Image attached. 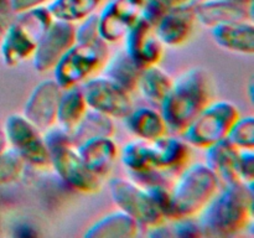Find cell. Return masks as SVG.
Instances as JSON below:
<instances>
[{
  "label": "cell",
  "mask_w": 254,
  "mask_h": 238,
  "mask_svg": "<svg viewBox=\"0 0 254 238\" xmlns=\"http://www.w3.org/2000/svg\"><path fill=\"white\" fill-rule=\"evenodd\" d=\"M212 98V81L205 69L193 67L183 72L174 79L170 93L160 104L168 129L183 134Z\"/></svg>",
  "instance_id": "obj_1"
},
{
  "label": "cell",
  "mask_w": 254,
  "mask_h": 238,
  "mask_svg": "<svg viewBox=\"0 0 254 238\" xmlns=\"http://www.w3.org/2000/svg\"><path fill=\"white\" fill-rule=\"evenodd\" d=\"M253 185H225L198 213L203 236H232L242 232L253 217Z\"/></svg>",
  "instance_id": "obj_2"
},
{
  "label": "cell",
  "mask_w": 254,
  "mask_h": 238,
  "mask_svg": "<svg viewBox=\"0 0 254 238\" xmlns=\"http://www.w3.org/2000/svg\"><path fill=\"white\" fill-rule=\"evenodd\" d=\"M220 180L210 166L196 163L186 166L170 190L171 220L197 217L220 190Z\"/></svg>",
  "instance_id": "obj_3"
},
{
  "label": "cell",
  "mask_w": 254,
  "mask_h": 238,
  "mask_svg": "<svg viewBox=\"0 0 254 238\" xmlns=\"http://www.w3.org/2000/svg\"><path fill=\"white\" fill-rule=\"evenodd\" d=\"M54 20L47 6L19 12L17 19L6 26L0 40L2 63L7 67H16L21 62L32 59L37 44Z\"/></svg>",
  "instance_id": "obj_4"
},
{
  "label": "cell",
  "mask_w": 254,
  "mask_h": 238,
  "mask_svg": "<svg viewBox=\"0 0 254 238\" xmlns=\"http://www.w3.org/2000/svg\"><path fill=\"white\" fill-rule=\"evenodd\" d=\"M44 136L51 165L68 187L82 193H96L101 190L103 178L87 168L68 133L54 125L45 131Z\"/></svg>",
  "instance_id": "obj_5"
},
{
  "label": "cell",
  "mask_w": 254,
  "mask_h": 238,
  "mask_svg": "<svg viewBox=\"0 0 254 238\" xmlns=\"http://www.w3.org/2000/svg\"><path fill=\"white\" fill-rule=\"evenodd\" d=\"M108 61V46L102 39L76 41L54 68L55 81L62 89L83 83Z\"/></svg>",
  "instance_id": "obj_6"
},
{
  "label": "cell",
  "mask_w": 254,
  "mask_h": 238,
  "mask_svg": "<svg viewBox=\"0 0 254 238\" xmlns=\"http://www.w3.org/2000/svg\"><path fill=\"white\" fill-rule=\"evenodd\" d=\"M240 117V109L232 102H211L184 131V140L195 148L207 149L227 138V134Z\"/></svg>",
  "instance_id": "obj_7"
},
{
  "label": "cell",
  "mask_w": 254,
  "mask_h": 238,
  "mask_svg": "<svg viewBox=\"0 0 254 238\" xmlns=\"http://www.w3.org/2000/svg\"><path fill=\"white\" fill-rule=\"evenodd\" d=\"M113 202L140 227L153 228L163 226L166 218L148 188L134 178H116L109 182Z\"/></svg>",
  "instance_id": "obj_8"
},
{
  "label": "cell",
  "mask_w": 254,
  "mask_h": 238,
  "mask_svg": "<svg viewBox=\"0 0 254 238\" xmlns=\"http://www.w3.org/2000/svg\"><path fill=\"white\" fill-rule=\"evenodd\" d=\"M7 145L16 150L21 158L36 168L51 165V158L44 134L24 114H10L4 123Z\"/></svg>",
  "instance_id": "obj_9"
},
{
  "label": "cell",
  "mask_w": 254,
  "mask_h": 238,
  "mask_svg": "<svg viewBox=\"0 0 254 238\" xmlns=\"http://www.w3.org/2000/svg\"><path fill=\"white\" fill-rule=\"evenodd\" d=\"M81 89L89 109L113 119H124L133 109L130 93L107 76L91 77Z\"/></svg>",
  "instance_id": "obj_10"
},
{
  "label": "cell",
  "mask_w": 254,
  "mask_h": 238,
  "mask_svg": "<svg viewBox=\"0 0 254 238\" xmlns=\"http://www.w3.org/2000/svg\"><path fill=\"white\" fill-rule=\"evenodd\" d=\"M145 0H111L98 14L99 37L107 44L124 40L129 30L143 17Z\"/></svg>",
  "instance_id": "obj_11"
},
{
  "label": "cell",
  "mask_w": 254,
  "mask_h": 238,
  "mask_svg": "<svg viewBox=\"0 0 254 238\" xmlns=\"http://www.w3.org/2000/svg\"><path fill=\"white\" fill-rule=\"evenodd\" d=\"M76 42V25L73 22L55 19L37 44L32 56L36 72L46 73L54 71L64 54Z\"/></svg>",
  "instance_id": "obj_12"
},
{
  "label": "cell",
  "mask_w": 254,
  "mask_h": 238,
  "mask_svg": "<svg viewBox=\"0 0 254 238\" xmlns=\"http://www.w3.org/2000/svg\"><path fill=\"white\" fill-rule=\"evenodd\" d=\"M126 52L140 67L159 64L164 57V45L155 31V25L140 17L126 35Z\"/></svg>",
  "instance_id": "obj_13"
},
{
  "label": "cell",
  "mask_w": 254,
  "mask_h": 238,
  "mask_svg": "<svg viewBox=\"0 0 254 238\" xmlns=\"http://www.w3.org/2000/svg\"><path fill=\"white\" fill-rule=\"evenodd\" d=\"M64 89L55 79L42 81L32 89L24 107V116L40 130L56 125L57 109Z\"/></svg>",
  "instance_id": "obj_14"
},
{
  "label": "cell",
  "mask_w": 254,
  "mask_h": 238,
  "mask_svg": "<svg viewBox=\"0 0 254 238\" xmlns=\"http://www.w3.org/2000/svg\"><path fill=\"white\" fill-rule=\"evenodd\" d=\"M77 150L87 168L101 178H106L113 171L119 154L118 145L113 140V136L88 139L78 144Z\"/></svg>",
  "instance_id": "obj_15"
},
{
  "label": "cell",
  "mask_w": 254,
  "mask_h": 238,
  "mask_svg": "<svg viewBox=\"0 0 254 238\" xmlns=\"http://www.w3.org/2000/svg\"><path fill=\"white\" fill-rule=\"evenodd\" d=\"M155 169L174 176L179 175L191 159V150L185 140L174 136H161L153 141Z\"/></svg>",
  "instance_id": "obj_16"
},
{
  "label": "cell",
  "mask_w": 254,
  "mask_h": 238,
  "mask_svg": "<svg viewBox=\"0 0 254 238\" xmlns=\"http://www.w3.org/2000/svg\"><path fill=\"white\" fill-rule=\"evenodd\" d=\"M240 151L227 138L217 141L206 149V158L211 170L223 185L242 182L238 170L240 164Z\"/></svg>",
  "instance_id": "obj_17"
},
{
  "label": "cell",
  "mask_w": 254,
  "mask_h": 238,
  "mask_svg": "<svg viewBox=\"0 0 254 238\" xmlns=\"http://www.w3.org/2000/svg\"><path fill=\"white\" fill-rule=\"evenodd\" d=\"M193 10H176L164 14L155 24V31L164 46L179 47L189 41L195 31Z\"/></svg>",
  "instance_id": "obj_18"
},
{
  "label": "cell",
  "mask_w": 254,
  "mask_h": 238,
  "mask_svg": "<svg viewBox=\"0 0 254 238\" xmlns=\"http://www.w3.org/2000/svg\"><path fill=\"white\" fill-rule=\"evenodd\" d=\"M193 15L196 21L210 29L222 24L251 20L247 6L232 0H205L193 9Z\"/></svg>",
  "instance_id": "obj_19"
},
{
  "label": "cell",
  "mask_w": 254,
  "mask_h": 238,
  "mask_svg": "<svg viewBox=\"0 0 254 238\" xmlns=\"http://www.w3.org/2000/svg\"><path fill=\"white\" fill-rule=\"evenodd\" d=\"M211 35L223 50L241 55L254 54V25L251 20L218 25L211 29Z\"/></svg>",
  "instance_id": "obj_20"
},
{
  "label": "cell",
  "mask_w": 254,
  "mask_h": 238,
  "mask_svg": "<svg viewBox=\"0 0 254 238\" xmlns=\"http://www.w3.org/2000/svg\"><path fill=\"white\" fill-rule=\"evenodd\" d=\"M124 120L127 128L134 136L148 141H154L166 135L169 130L160 112L146 107L133 108Z\"/></svg>",
  "instance_id": "obj_21"
},
{
  "label": "cell",
  "mask_w": 254,
  "mask_h": 238,
  "mask_svg": "<svg viewBox=\"0 0 254 238\" xmlns=\"http://www.w3.org/2000/svg\"><path fill=\"white\" fill-rule=\"evenodd\" d=\"M140 226L134 218L119 210L97 221L84 232L87 238H133L139 235Z\"/></svg>",
  "instance_id": "obj_22"
},
{
  "label": "cell",
  "mask_w": 254,
  "mask_h": 238,
  "mask_svg": "<svg viewBox=\"0 0 254 238\" xmlns=\"http://www.w3.org/2000/svg\"><path fill=\"white\" fill-rule=\"evenodd\" d=\"M87 111L88 106L81 88L72 87V88L64 89L57 109L56 125L66 133L71 134L79 121L83 119Z\"/></svg>",
  "instance_id": "obj_23"
},
{
  "label": "cell",
  "mask_w": 254,
  "mask_h": 238,
  "mask_svg": "<svg viewBox=\"0 0 254 238\" xmlns=\"http://www.w3.org/2000/svg\"><path fill=\"white\" fill-rule=\"evenodd\" d=\"M174 78L163 68L154 64L141 69L138 88L150 103L160 106L173 88Z\"/></svg>",
  "instance_id": "obj_24"
},
{
  "label": "cell",
  "mask_w": 254,
  "mask_h": 238,
  "mask_svg": "<svg viewBox=\"0 0 254 238\" xmlns=\"http://www.w3.org/2000/svg\"><path fill=\"white\" fill-rule=\"evenodd\" d=\"M140 73L141 68L130 59L126 50L119 51L104 64V76L111 78L129 93L138 88Z\"/></svg>",
  "instance_id": "obj_25"
},
{
  "label": "cell",
  "mask_w": 254,
  "mask_h": 238,
  "mask_svg": "<svg viewBox=\"0 0 254 238\" xmlns=\"http://www.w3.org/2000/svg\"><path fill=\"white\" fill-rule=\"evenodd\" d=\"M121 159L123 165L134 176L156 170L153 141L144 140V139H135V140L129 141L122 149Z\"/></svg>",
  "instance_id": "obj_26"
},
{
  "label": "cell",
  "mask_w": 254,
  "mask_h": 238,
  "mask_svg": "<svg viewBox=\"0 0 254 238\" xmlns=\"http://www.w3.org/2000/svg\"><path fill=\"white\" fill-rule=\"evenodd\" d=\"M114 133H116V124L113 118L88 108L83 119L69 135L74 145L77 146L88 139L98 138V136H113Z\"/></svg>",
  "instance_id": "obj_27"
},
{
  "label": "cell",
  "mask_w": 254,
  "mask_h": 238,
  "mask_svg": "<svg viewBox=\"0 0 254 238\" xmlns=\"http://www.w3.org/2000/svg\"><path fill=\"white\" fill-rule=\"evenodd\" d=\"M104 0H52L47 9L54 19L68 22H81L89 15L96 14Z\"/></svg>",
  "instance_id": "obj_28"
},
{
  "label": "cell",
  "mask_w": 254,
  "mask_h": 238,
  "mask_svg": "<svg viewBox=\"0 0 254 238\" xmlns=\"http://www.w3.org/2000/svg\"><path fill=\"white\" fill-rule=\"evenodd\" d=\"M205 0H145L143 16L154 25L164 14L176 10H193Z\"/></svg>",
  "instance_id": "obj_29"
},
{
  "label": "cell",
  "mask_w": 254,
  "mask_h": 238,
  "mask_svg": "<svg viewBox=\"0 0 254 238\" xmlns=\"http://www.w3.org/2000/svg\"><path fill=\"white\" fill-rule=\"evenodd\" d=\"M25 165L26 161L10 146L0 153V187L19 181L24 175Z\"/></svg>",
  "instance_id": "obj_30"
},
{
  "label": "cell",
  "mask_w": 254,
  "mask_h": 238,
  "mask_svg": "<svg viewBox=\"0 0 254 238\" xmlns=\"http://www.w3.org/2000/svg\"><path fill=\"white\" fill-rule=\"evenodd\" d=\"M227 139L241 150L254 149V118L240 117L227 134Z\"/></svg>",
  "instance_id": "obj_31"
},
{
  "label": "cell",
  "mask_w": 254,
  "mask_h": 238,
  "mask_svg": "<svg viewBox=\"0 0 254 238\" xmlns=\"http://www.w3.org/2000/svg\"><path fill=\"white\" fill-rule=\"evenodd\" d=\"M101 39L98 32V15L92 14L84 20L81 25L76 27V41H92Z\"/></svg>",
  "instance_id": "obj_32"
},
{
  "label": "cell",
  "mask_w": 254,
  "mask_h": 238,
  "mask_svg": "<svg viewBox=\"0 0 254 238\" xmlns=\"http://www.w3.org/2000/svg\"><path fill=\"white\" fill-rule=\"evenodd\" d=\"M238 170L242 182L253 185L254 178V154L253 150H241L240 151V164Z\"/></svg>",
  "instance_id": "obj_33"
},
{
  "label": "cell",
  "mask_w": 254,
  "mask_h": 238,
  "mask_svg": "<svg viewBox=\"0 0 254 238\" xmlns=\"http://www.w3.org/2000/svg\"><path fill=\"white\" fill-rule=\"evenodd\" d=\"M192 218H181V220H176V231L178 233H174V235H178L180 237H190V236H203L202 230H201L200 225L197 222L193 223Z\"/></svg>",
  "instance_id": "obj_34"
},
{
  "label": "cell",
  "mask_w": 254,
  "mask_h": 238,
  "mask_svg": "<svg viewBox=\"0 0 254 238\" xmlns=\"http://www.w3.org/2000/svg\"><path fill=\"white\" fill-rule=\"evenodd\" d=\"M52 0H9L10 10L19 14V12L26 11V10L35 9L39 6H46Z\"/></svg>",
  "instance_id": "obj_35"
},
{
  "label": "cell",
  "mask_w": 254,
  "mask_h": 238,
  "mask_svg": "<svg viewBox=\"0 0 254 238\" xmlns=\"http://www.w3.org/2000/svg\"><path fill=\"white\" fill-rule=\"evenodd\" d=\"M7 146L9 145H7V140H6V136H5L4 134V130L0 129V153H2Z\"/></svg>",
  "instance_id": "obj_36"
},
{
  "label": "cell",
  "mask_w": 254,
  "mask_h": 238,
  "mask_svg": "<svg viewBox=\"0 0 254 238\" xmlns=\"http://www.w3.org/2000/svg\"><path fill=\"white\" fill-rule=\"evenodd\" d=\"M10 5L9 0H0V14H4V12L9 11Z\"/></svg>",
  "instance_id": "obj_37"
},
{
  "label": "cell",
  "mask_w": 254,
  "mask_h": 238,
  "mask_svg": "<svg viewBox=\"0 0 254 238\" xmlns=\"http://www.w3.org/2000/svg\"><path fill=\"white\" fill-rule=\"evenodd\" d=\"M232 1H236L238 2V4H242V5H246V6H248V5L252 4L253 0H232Z\"/></svg>",
  "instance_id": "obj_38"
},
{
  "label": "cell",
  "mask_w": 254,
  "mask_h": 238,
  "mask_svg": "<svg viewBox=\"0 0 254 238\" xmlns=\"http://www.w3.org/2000/svg\"><path fill=\"white\" fill-rule=\"evenodd\" d=\"M5 29H6V26H4V24H2L1 21H0V40H1L2 35H4V31Z\"/></svg>",
  "instance_id": "obj_39"
}]
</instances>
